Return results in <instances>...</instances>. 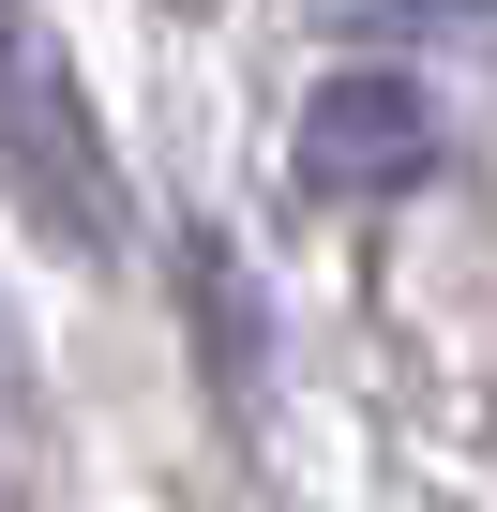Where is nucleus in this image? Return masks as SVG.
<instances>
[{"instance_id": "obj_2", "label": "nucleus", "mask_w": 497, "mask_h": 512, "mask_svg": "<svg viewBox=\"0 0 497 512\" xmlns=\"http://www.w3.org/2000/svg\"><path fill=\"white\" fill-rule=\"evenodd\" d=\"M422 166H437V91L422 76H392V61L317 76V106H302V196H407Z\"/></svg>"}, {"instance_id": "obj_1", "label": "nucleus", "mask_w": 497, "mask_h": 512, "mask_svg": "<svg viewBox=\"0 0 497 512\" xmlns=\"http://www.w3.org/2000/svg\"><path fill=\"white\" fill-rule=\"evenodd\" d=\"M0 181L61 256H121V166L91 136V91L31 0H0Z\"/></svg>"}]
</instances>
